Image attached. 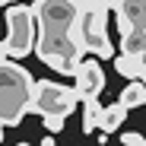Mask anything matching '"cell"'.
Instances as JSON below:
<instances>
[{
	"instance_id": "obj_1",
	"label": "cell",
	"mask_w": 146,
	"mask_h": 146,
	"mask_svg": "<svg viewBox=\"0 0 146 146\" xmlns=\"http://www.w3.org/2000/svg\"><path fill=\"white\" fill-rule=\"evenodd\" d=\"M76 102L80 95L76 89L70 86H60V83H51V80H35V86L26 92V114L29 111H38V114H70L76 111Z\"/></svg>"
},
{
	"instance_id": "obj_2",
	"label": "cell",
	"mask_w": 146,
	"mask_h": 146,
	"mask_svg": "<svg viewBox=\"0 0 146 146\" xmlns=\"http://www.w3.org/2000/svg\"><path fill=\"white\" fill-rule=\"evenodd\" d=\"M7 26H10V35L0 41V60L26 57L35 44V10L32 7H10Z\"/></svg>"
},
{
	"instance_id": "obj_3",
	"label": "cell",
	"mask_w": 146,
	"mask_h": 146,
	"mask_svg": "<svg viewBox=\"0 0 146 146\" xmlns=\"http://www.w3.org/2000/svg\"><path fill=\"white\" fill-rule=\"evenodd\" d=\"M73 89H76L80 102L83 99H99L102 89H105V70L99 60H80L76 70H73Z\"/></svg>"
},
{
	"instance_id": "obj_4",
	"label": "cell",
	"mask_w": 146,
	"mask_h": 146,
	"mask_svg": "<svg viewBox=\"0 0 146 146\" xmlns=\"http://www.w3.org/2000/svg\"><path fill=\"white\" fill-rule=\"evenodd\" d=\"M127 105H121V102H114V105H99V130H117L121 124H124V117H127Z\"/></svg>"
},
{
	"instance_id": "obj_5",
	"label": "cell",
	"mask_w": 146,
	"mask_h": 146,
	"mask_svg": "<svg viewBox=\"0 0 146 146\" xmlns=\"http://www.w3.org/2000/svg\"><path fill=\"white\" fill-rule=\"evenodd\" d=\"M121 105H127V108H140V105H146V83L143 80H130L124 89H121V99H117Z\"/></svg>"
},
{
	"instance_id": "obj_6",
	"label": "cell",
	"mask_w": 146,
	"mask_h": 146,
	"mask_svg": "<svg viewBox=\"0 0 146 146\" xmlns=\"http://www.w3.org/2000/svg\"><path fill=\"white\" fill-rule=\"evenodd\" d=\"M114 67L121 76H127V80H140L143 76V64H140V54H114Z\"/></svg>"
},
{
	"instance_id": "obj_7",
	"label": "cell",
	"mask_w": 146,
	"mask_h": 146,
	"mask_svg": "<svg viewBox=\"0 0 146 146\" xmlns=\"http://www.w3.org/2000/svg\"><path fill=\"white\" fill-rule=\"evenodd\" d=\"M83 130H99V99H83Z\"/></svg>"
},
{
	"instance_id": "obj_8",
	"label": "cell",
	"mask_w": 146,
	"mask_h": 146,
	"mask_svg": "<svg viewBox=\"0 0 146 146\" xmlns=\"http://www.w3.org/2000/svg\"><path fill=\"white\" fill-rule=\"evenodd\" d=\"M41 121H44V130H51V133H57V130H64V114H51V111H48V114H41Z\"/></svg>"
},
{
	"instance_id": "obj_9",
	"label": "cell",
	"mask_w": 146,
	"mask_h": 146,
	"mask_svg": "<svg viewBox=\"0 0 146 146\" xmlns=\"http://www.w3.org/2000/svg\"><path fill=\"white\" fill-rule=\"evenodd\" d=\"M121 143H124V146H146V137L137 133V130H124V133H121Z\"/></svg>"
},
{
	"instance_id": "obj_10",
	"label": "cell",
	"mask_w": 146,
	"mask_h": 146,
	"mask_svg": "<svg viewBox=\"0 0 146 146\" xmlns=\"http://www.w3.org/2000/svg\"><path fill=\"white\" fill-rule=\"evenodd\" d=\"M41 146H57V140H54V133H48V137H41Z\"/></svg>"
},
{
	"instance_id": "obj_11",
	"label": "cell",
	"mask_w": 146,
	"mask_h": 146,
	"mask_svg": "<svg viewBox=\"0 0 146 146\" xmlns=\"http://www.w3.org/2000/svg\"><path fill=\"white\" fill-rule=\"evenodd\" d=\"M117 3H121V0H108V7H117Z\"/></svg>"
},
{
	"instance_id": "obj_12",
	"label": "cell",
	"mask_w": 146,
	"mask_h": 146,
	"mask_svg": "<svg viewBox=\"0 0 146 146\" xmlns=\"http://www.w3.org/2000/svg\"><path fill=\"white\" fill-rule=\"evenodd\" d=\"M140 80H143V83H146V70H143V76H140Z\"/></svg>"
},
{
	"instance_id": "obj_13",
	"label": "cell",
	"mask_w": 146,
	"mask_h": 146,
	"mask_svg": "<svg viewBox=\"0 0 146 146\" xmlns=\"http://www.w3.org/2000/svg\"><path fill=\"white\" fill-rule=\"evenodd\" d=\"M0 3H13V0H0Z\"/></svg>"
},
{
	"instance_id": "obj_14",
	"label": "cell",
	"mask_w": 146,
	"mask_h": 146,
	"mask_svg": "<svg viewBox=\"0 0 146 146\" xmlns=\"http://www.w3.org/2000/svg\"><path fill=\"white\" fill-rule=\"evenodd\" d=\"M16 146H29V143H16Z\"/></svg>"
},
{
	"instance_id": "obj_15",
	"label": "cell",
	"mask_w": 146,
	"mask_h": 146,
	"mask_svg": "<svg viewBox=\"0 0 146 146\" xmlns=\"http://www.w3.org/2000/svg\"><path fill=\"white\" fill-rule=\"evenodd\" d=\"M140 3H146V0H140Z\"/></svg>"
}]
</instances>
